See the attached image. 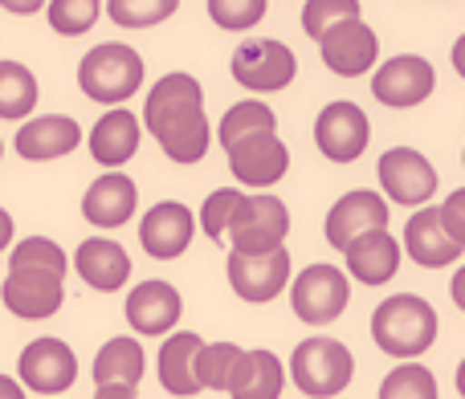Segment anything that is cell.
Returning a JSON list of instances; mask_svg holds the SVG:
<instances>
[{
  "mask_svg": "<svg viewBox=\"0 0 465 399\" xmlns=\"http://www.w3.org/2000/svg\"><path fill=\"white\" fill-rule=\"evenodd\" d=\"M241 359V346L232 343H213L201 351V384L209 392H229V379H232V367Z\"/></svg>",
  "mask_w": 465,
  "mask_h": 399,
  "instance_id": "35",
  "label": "cell"
},
{
  "mask_svg": "<svg viewBox=\"0 0 465 399\" xmlns=\"http://www.w3.org/2000/svg\"><path fill=\"white\" fill-rule=\"evenodd\" d=\"M461 240L445 229L441 208H420L409 224H404V253L425 269H445L461 257Z\"/></svg>",
  "mask_w": 465,
  "mask_h": 399,
  "instance_id": "17",
  "label": "cell"
},
{
  "mask_svg": "<svg viewBox=\"0 0 465 399\" xmlns=\"http://www.w3.org/2000/svg\"><path fill=\"white\" fill-rule=\"evenodd\" d=\"M78 86L86 98L94 102H106V106H119L143 86V57L135 54L131 45H106L90 49L78 65Z\"/></svg>",
  "mask_w": 465,
  "mask_h": 399,
  "instance_id": "2",
  "label": "cell"
},
{
  "mask_svg": "<svg viewBox=\"0 0 465 399\" xmlns=\"http://www.w3.org/2000/svg\"><path fill=\"white\" fill-rule=\"evenodd\" d=\"M347 297H351V286H347V273L335 269V265H311L294 277V289H290V306L302 322L311 326H322V322H335L339 314L347 310Z\"/></svg>",
  "mask_w": 465,
  "mask_h": 399,
  "instance_id": "6",
  "label": "cell"
},
{
  "mask_svg": "<svg viewBox=\"0 0 465 399\" xmlns=\"http://www.w3.org/2000/svg\"><path fill=\"white\" fill-rule=\"evenodd\" d=\"M351 375H355V359L335 338H306L290 355V379L298 384V392L311 399H331L347 392Z\"/></svg>",
  "mask_w": 465,
  "mask_h": 399,
  "instance_id": "3",
  "label": "cell"
},
{
  "mask_svg": "<svg viewBox=\"0 0 465 399\" xmlns=\"http://www.w3.org/2000/svg\"><path fill=\"white\" fill-rule=\"evenodd\" d=\"M450 294H453V302H458L461 310H465V265H461L458 273H453V281H450Z\"/></svg>",
  "mask_w": 465,
  "mask_h": 399,
  "instance_id": "41",
  "label": "cell"
},
{
  "mask_svg": "<svg viewBox=\"0 0 465 399\" xmlns=\"http://www.w3.org/2000/svg\"><path fill=\"white\" fill-rule=\"evenodd\" d=\"M453 70H458L461 78H465V33H461L458 41H453Z\"/></svg>",
  "mask_w": 465,
  "mask_h": 399,
  "instance_id": "43",
  "label": "cell"
},
{
  "mask_svg": "<svg viewBox=\"0 0 465 399\" xmlns=\"http://www.w3.org/2000/svg\"><path fill=\"white\" fill-rule=\"evenodd\" d=\"M441 220H445V229H450L453 237L465 245V188L450 192V200L441 204Z\"/></svg>",
  "mask_w": 465,
  "mask_h": 399,
  "instance_id": "39",
  "label": "cell"
},
{
  "mask_svg": "<svg viewBox=\"0 0 465 399\" xmlns=\"http://www.w3.org/2000/svg\"><path fill=\"white\" fill-rule=\"evenodd\" d=\"M241 200H245V196H241L237 188H221V192H213L209 200H204V208H201V224H204V232H209L213 240L229 237V224H232V216H237Z\"/></svg>",
  "mask_w": 465,
  "mask_h": 399,
  "instance_id": "37",
  "label": "cell"
},
{
  "mask_svg": "<svg viewBox=\"0 0 465 399\" xmlns=\"http://www.w3.org/2000/svg\"><path fill=\"white\" fill-rule=\"evenodd\" d=\"M62 277L65 273L57 269H33V265H13L0 286V297H5L8 314L25 322H41V318H54L62 310Z\"/></svg>",
  "mask_w": 465,
  "mask_h": 399,
  "instance_id": "7",
  "label": "cell"
},
{
  "mask_svg": "<svg viewBox=\"0 0 465 399\" xmlns=\"http://www.w3.org/2000/svg\"><path fill=\"white\" fill-rule=\"evenodd\" d=\"M8 245H13V216L0 208V253H5Z\"/></svg>",
  "mask_w": 465,
  "mask_h": 399,
  "instance_id": "42",
  "label": "cell"
},
{
  "mask_svg": "<svg viewBox=\"0 0 465 399\" xmlns=\"http://www.w3.org/2000/svg\"><path fill=\"white\" fill-rule=\"evenodd\" d=\"M180 8V0H106V13L123 29H147V24L168 21Z\"/></svg>",
  "mask_w": 465,
  "mask_h": 399,
  "instance_id": "32",
  "label": "cell"
},
{
  "mask_svg": "<svg viewBox=\"0 0 465 399\" xmlns=\"http://www.w3.org/2000/svg\"><path fill=\"white\" fill-rule=\"evenodd\" d=\"M461 163H465V155H461Z\"/></svg>",
  "mask_w": 465,
  "mask_h": 399,
  "instance_id": "47",
  "label": "cell"
},
{
  "mask_svg": "<svg viewBox=\"0 0 465 399\" xmlns=\"http://www.w3.org/2000/svg\"><path fill=\"white\" fill-rule=\"evenodd\" d=\"M37 106V78L21 62H0V119L16 122Z\"/></svg>",
  "mask_w": 465,
  "mask_h": 399,
  "instance_id": "29",
  "label": "cell"
},
{
  "mask_svg": "<svg viewBox=\"0 0 465 399\" xmlns=\"http://www.w3.org/2000/svg\"><path fill=\"white\" fill-rule=\"evenodd\" d=\"M282 384H286V371H282L278 355H270V351H241L225 395H232V399H278Z\"/></svg>",
  "mask_w": 465,
  "mask_h": 399,
  "instance_id": "26",
  "label": "cell"
},
{
  "mask_svg": "<svg viewBox=\"0 0 465 399\" xmlns=\"http://www.w3.org/2000/svg\"><path fill=\"white\" fill-rule=\"evenodd\" d=\"M193 232H196V216L188 212L184 204H176V200L155 204L152 212L143 216V224H139L143 248L152 257H160V261H172V257L184 253V248L193 245Z\"/></svg>",
  "mask_w": 465,
  "mask_h": 399,
  "instance_id": "18",
  "label": "cell"
},
{
  "mask_svg": "<svg viewBox=\"0 0 465 399\" xmlns=\"http://www.w3.org/2000/svg\"><path fill=\"white\" fill-rule=\"evenodd\" d=\"M143 379V346L135 338H111L94 359V395L98 399H131Z\"/></svg>",
  "mask_w": 465,
  "mask_h": 399,
  "instance_id": "16",
  "label": "cell"
},
{
  "mask_svg": "<svg viewBox=\"0 0 465 399\" xmlns=\"http://www.w3.org/2000/svg\"><path fill=\"white\" fill-rule=\"evenodd\" d=\"M201 351H204V343L196 335H172L168 343H163V351H160V379H163V387H168V395H180V399H188V395H201L204 392V384H201Z\"/></svg>",
  "mask_w": 465,
  "mask_h": 399,
  "instance_id": "25",
  "label": "cell"
},
{
  "mask_svg": "<svg viewBox=\"0 0 465 399\" xmlns=\"http://www.w3.org/2000/svg\"><path fill=\"white\" fill-rule=\"evenodd\" d=\"M229 168L237 184L245 188H273L290 168V151L278 139V131H253L229 147Z\"/></svg>",
  "mask_w": 465,
  "mask_h": 399,
  "instance_id": "12",
  "label": "cell"
},
{
  "mask_svg": "<svg viewBox=\"0 0 465 399\" xmlns=\"http://www.w3.org/2000/svg\"><path fill=\"white\" fill-rule=\"evenodd\" d=\"M135 204H139V188L119 171H106L82 196V216L90 224H98V229H119V224H127L135 216Z\"/></svg>",
  "mask_w": 465,
  "mask_h": 399,
  "instance_id": "19",
  "label": "cell"
},
{
  "mask_svg": "<svg viewBox=\"0 0 465 399\" xmlns=\"http://www.w3.org/2000/svg\"><path fill=\"white\" fill-rule=\"evenodd\" d=\"M388 224V204L380 192H347L335 208L327 212V240L343 253L360 232Z\"/></svg>",
  "mask_w": 465,
  "mask_h": 399,
  "instance_id": "20",
  "label": "cell"
},
{
  "mask_svg": "<svg viewBox=\"0 0 465 399\" xmlns=\"http://www.w3.org/2000/svg\"><path fill=\"white\" fill-rule=\"evenodd\" d=\"M98 21V0H49V24L62 37H78V33L94 29Z\"/></svg>",
  "mask_w": 465,
  "mask_h": 399,
  "instance_id": "33",
  "label": "cell"
},
{
  "mask_svg": "<svg viewBox=\"0 0 465 399\" xmlns=\"http://www.w3.org/2000/svg\"><path fill=\"white\" fill-rule=\"evenodd\" d=\"M458 395L465 399V359H461V367H458Z\"/></svg>",
  "mask_w": 465,
  "mask_h": 399,
  "instance_id": "45",
  "label": "cell"
},
{
  "mask_svg": "<svg viewBox=\"0 0 465 399\" xmlns=\"http://www.w3.org/2000/svg\"><path fill=\"white\" fill-rule=\"evenodd\" d=\"M319 49H322L327 70L339 73V78H360V73H368L380 57L376 33H371L360 16H347V21L331 24V29L319 37Z\"/></svg>",
  "mask_w": 465,
  "mask_h": 399,
  "instance_id": "13",
  "label": "cell"
},
{
  "mask_svg": "<svg viewBox=\"0 0 465 399\" xmlns=\"http://www.w3.org/2000/svg\"><path fill=\"white\" fill-rule=\"evenodd\" d=\"M376 176H380V188L388 192V200L409 204V208L429 204L437 192L433 163H429L420 151H412V147H392V151H384L380 155Z\"/></svg>",
  "mask_w": 465,
  "mask_h": 399,
  "instance_id": "10",
  "label": "cell"
},
{
  "mask_svg": "<svg viewBox=\"0 0 465 399\" xmlns=\"http://www.w3.org/2000/svg\"><path fill=\"white\" fill-rule=\"evenodd\" d=\"M278 122H273V111L265 102H257V98H249V102H237V106H229L225 111V119H221V147H229L237 143V139H245V135H253V131H273Z\"/></svg>",
  "mask_w": 465,
  "mask_h": 399,
  "instance_id": "30",
  "label": "cell"
},
{
  "mask_svg": "<svg viewBox=\"0 0 465 399\" xmlns=\"http://www.w3.org/2000/svg\"><path fill=\"white\" fill-rule=\"evenodd\" d=\"M290 281V253L286 245L265 248V253H245V248H232L229 253V286L241 302H273V297L286 289Z\"/></svg>",
  "mask_w": 465,
  "mask_h": 399,
  "instance_id": "5",
  "label": "cell"
},
{
  "mask_svg": "<svg viewBox=\"0 0 465 399\" xmlns=\"http://www.w3.org/2000/svg\"><path fill=\"white\" fill-rule=\"evenodd\" d=\"M49 0H0V8H8V13H21V16H29V13H37V8H45Z\"/></svg>",
  "mask_w": 465,
  "mask_h": 399,
  "instance_id": "40",
  "label": "cell"
},
{
  "mask_svg": "<svg viewBox=\"0 0 465 399\" xmlns=\"http://www.w3.org/2000/svg\"><path fill=\"white\" fill-rule=\"evenodd\" d=\"M433 90H437L433 65H429L425 57H417V54L388 57V62L376 70V78H371V94H376V102L392 106V111L420 106Z\"/></svg>",
  "mask_w": 465,
  "mask_h": 399,
  "instance_id": "9",
  "label": "cell"
},
{
  "mask_svg": "<svg viewBox=\"0 0 465 399\" xmlns=\"http://www.w3.org/2000/svg\"><path fill=\"white\" fill-rule=\"evenodd\" d=\"M347 257V273H351L360 286H384L396 277L401 269V240L388 232V224L368 229L343 248Z\"/></svg>",
  "mask_w": 465,
  "mask_h": 399,
  "instance_id": "15",
  "label": "cell"
},
{
  "mask_svg": "<svg viewBox=\"0 0 465 399\" xmlns=\"http://www.w3.org/2000/svg\"><path fill=\"white\" fill-rule=\"evenodd\" d=\"M347 16H360V0H306L302 8V29L311 41H319L331 24L347 21Z\"/></svg>",
  "mask_w": 465,
  "mask_h": 399,
  "instance_id": "34",
  "label": "cell"
},
{
  "mask_svg": "<svg viewBox=\"0 0 465 399\" xmlns=\"http://www.w3.org/2000/svg\"><path fill=\"white\" fill-rule=\"evenodd\" d=\"M78 379V359L62 338H37L21 351V384L37 395H62Z\"/></svg>",
  "mask_w": 465,
  "mask_h": 399,
  "instance_id": "14",
  "label": "cell"
},
{
  "mask_svg": "<svg viewBox=\"0 0 465 399\" xmlns=\"http://www.w3.org/2000/svg\"><path fill=\"white\" fill-rule=\"evenodd\" d=\"M371 338L392 359H417L437 338V310L417 294H392L371 314Z\"/></svg>",
  "mask_w": 465,
  "mask_h": 399,
  "instance_id": "1",
  "label": "cell"
},
{
  "mask_svg": "<svg viewBox=\"0 0 465 399\" xmlns=\"http://www.w3.org/2000/svg\"><path fill=\"white\" fill-rule=\"evenodd\" d=\"M78 143H82V131L65 114H45V119H33L16 131V151H21V160H33V163L62 160Z\"/></svg>",
  "mask_w": 465,
  "mask_h": 399,
  "instance_id": "21",
  "label": "cell"
},
{
  "mask_svg": "<svg viewBox=\"0 0 465 399\" xmlns=\"http://www.w3.org/2000/svg\"><path fill=\"white\" fill-rule=\"evenodd\" d=\"M152 135H155V143L163 147V155H168V160L196 163V160H204V151H209L213 127H209V119H204V106H188V111L163 119Z\"/></svg>",
  "mask_w": 465,
  "mask_h": 399,
  "instance_id": "22",
  "label": "cell"
},
{
  "mask_svg": "<svg viewBox=\"0 0 465 399\" xmlns=\"http://www.w3.org/2000/svg\"><path fill=\"white\" fill-rule=\"evenodd\" d=\"M74 269L98 294H114L123 289V281L131 277V257L114 240H82V248L74 253Z\"/></svg>",
  "mask_w": 465,
  "mask_h": 399,
  "instance_id": "23",
  "label": "cell"
},
{
  "mask_svg": "<svg viewBox=\"0 0 465 399\" xmlns=\"http://www.w3.org/2000/svg\"><path fill=\"white\" fill-rule=\"evenodd\" d=\"M298 73V57L290 45L273 37L262 41H245V45L232 54V78L237 86L253 90V94H273V90H286Z\"/></svg>",
  "mask_w": 465,
  "mask_h": 399,
  "instance_id": "4",
  "label": "cell"
},
{
  "mask_svg": "<svg viewBox=\"0 0 465 399\" xmlns=\"http://www.w3.org/2000/svg\"><path fill=\"white\" fill-rule=\"evenodd\" d=\"M139 151V119L131 111H111L90 131V155L103 168H123Z\"/></svg>",
  "mask_w": 465,
  "mask_h": 399,
  "instance_id": "27",
  "label": "cell"
},
{
  "mask_svg": "<svg viewBox=\"0 0 465 399\" xmlns=\"http://www.w3.org/2000/svg\"><path fill=\"white\" fill-rule=\"evenodd\" d=\"M209 16L221 29H253L265 16V0H209Z\"/></svg>",
  "mask_w": 465,
  "mask_h": 399,
  "instance_id": "38",
  "label": "cell"
},
{
  "mask_svg": "<svg viewBox=\"0 0 465 399\" xmlns=\"http://www.w3.org/2000/svg\"><path fill=\"white\" fill-rule=\"evenodd\" d=\"M127 322L139 335H168L180 322V294L168 281H143L127 297Z\"/></svg>",
  "mask_w": 465,
  "mask_h": 399,
  "instance_id": "24",
  "label": "cell"
},
{
  "mask_svg": "<svg viewBox=\"0 0 465 399\" xmlns=\"http://www.w3.org/2000/svg\"><path fill=\"white\" fill-rule=\"evenodd\" d=\"M368 114L355 102H331L319 111V122H314V143L327 155L331 163H355L363 151H368Z\"/></svg>",
  "mask_w": 465,
  "mask_h": 399,
  "instance_id": "11",
  "label": "cell"
},
{
  "mask_svg": "<svg viewBox=\"0 0 465 399\" xmlns=\"http://www.w3.org/2000/svg\"><path fill=\"white\" fill-rule=\"evenodd\" d=\"M0 399H21V384H13V379L0 375Z\"/></svg>",
  "mask_w": 465,
  "mask_h": 399,
  "instance_id": "44",
  "label": "cell"
},
{
  "mask_svg": "<svg viewBox=\"0 0 465 399\" xmlns=\"http://www.w3.org/2000/svg\"><path fill=\"white\" fill-rule=\"evenodd\" d=\"M0 155H5V147H0Z\"/></svg>",
  "mask_w": 465,
  "mask_h": 399,
  "instance_id": "46",
  "label": "cell"
},
{
  "mask_svg": "<svg viewBox=\"0 0 465 399\" xmlns=\"http://www.w3.org/2000/svg\"><path fill=\"white\" fill-rule=\"evenodd\" d=\"M286 232H290V212H286V204L270 192L245 196L229 224L232 248H245V253H265V248L286 245Z\"/></svg>",
  "mask_w": 465,
  "mask_h": 399,
  "instance_id": "8",
  "label": "cell"
},
{
  "mask_svg": "<svg viewBox=\"0 0 465 399\" xmlns=\"http://www.w3.org/2000/svg\"><path fill=\"white\" fill-rule=\"evenodd\" d=\"M13 265H33V269L65 273V253L49 237H25V240H16V248L8 253V269H13Z\"/></svg>",
  "mask_w": 465,
  "mask_h": 399,
  "instance_id": "36",
  "label": "cell"
},
{
  "mask_svg": "<svg viewBox=\"0 0 465 399\" xmlns=\"http://www.w3.org/2000/svg\"><path fill=\"white\" fill-rule=\"evenodd\" d=\"M380 399H437V379L420 363H401L380 384Z\"/></svg>",
  "mask_w": 465,
  "mask_h": 399,
  "instance_id": "31",
  "label": "cell"
},
{
  "mask_svg": "<svg viewBox=\"0 0 465 399\" xmlns=\"http://www.w3.org/2000/svg\"><path fill=\"white\" fill-rule=\"evenodd\" d=\"M188 106H204L201 82H196L193 73H168V78H160V82H155V90L147 94V106H143L147 131H155L163 119L188 111Z\"/></svg>",
  "mask_w": 465,
  "mask_h": 399,
  "instance_id": "28",
  "label": "cell"
}]
</instances>
